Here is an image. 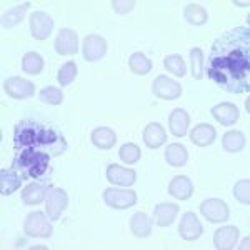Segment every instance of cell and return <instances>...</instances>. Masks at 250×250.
Returning <instances> with one entry per match:
<instances>
[{
    "label": "cell",
    "instance_id": "obj_1",
    "mask_svg": "<svg viewBox=\"0 0 250 250\" xmlns=\"http://www.w3.org/2000/svg\"><path fill=\"white\" fill-rule=\"evenodd\" d=\"M15 157L12 167L22 179L45 180L52 170V159L65 154L67 140L62 132L47 124L22 120L14 130Z\"/></svg>",
    "mask_w": 250,
    "mask_h": 250
},
{
    "label": "cell",
    "instance_id": "obj_2",
    "mask_svg": "<svg viewBox=\"0 0 250 250\" xmlns=\"http://www.w3.org/2000/svg\"><path fill=\"white\" fill-rule=\"evenodd\" d=\"M207 77L229 94H247L250 90V30L235 27L213 42L204 63Z\"/></svg>",
    "mask_w": 250,
    "mask_h": 250
},
{
    "label": "cell",
    "instance_id": "obj_3",
    "mask_svg": "<svg viewBox=\"0 0 250 250\" xmlns=\"http://www.w3.org/2000/svg\"><path fill=\"white\" fill-rule=\"evenodd\" d=\"M23 230L29 237H50L52 232H54V227H52L50 220L45 217V213L42 212H32L25 220V225H23Z\"/></svg>",
    "mask_w": 250,
    "mask_h": 250
},
{
    "label": "cell",
    "instance_id": "obj_4",
    "mask_svg": "<svg viewBox=\"0 0 250 250\" xmlns=\"http://www.w3.org/2000/svg\"><path fill=\"white\" fill-rule=\"evenodd\" d=\"M104 200L112 208H128L137 202V195L134 190H127V188H107L104 192Z\"/></svg>",
    "mask_w": 250,
    "mask_h": 250
},
{
    "label": "cell",
    "instance_id": "obj_5",
    "mask_svg": "<svg viewBox=\"0 0 250 250\" xmlns=\"http://www.w3.org/2000/svg\"><path fill=\"white\" fill-rule=\"evenodd\" d=\"M152 92H154L159 99L175 100L182 94V87H180V83L175 82V80L165 77V75H160V77H157L154 80V83H152Z\"/></svg>",
    "mask_w": 250,
    "mask_h": 250
},
{
    "label": "cell",
    "instance_id": "obj_6",
    "mask_svg": "<svg viewBox=\"0 0 250 250\" xmlns=\"http://www.w3.org/2000/svg\"><path fill=\"white\" fill-rule=\"evenodd\" d=\"M68 195L63 188H50L47 195V215L52 220H59L62 212L67 208Z\"/></svg>",
    "mask_w": 250,
    "mask_h": 250
},
{
    "label": "cell",
    "instance_id": "obj_7",
    "mask_svg": "<svg viewBox=\"0 0 250 250\" xmlns=\"http://www.w3.org/2000/svg\"><path fill=\"white\" fill-rule=\"evenodd\" d=\"M200 212L202 215L212 224H217V222H225L229 219V207L224 200L219 199H207L205 202L200 205Z\"/></svg>",
    "mask_w": 250,
    "mask_h": 250
},
{
    "label": "cell",
    "instance_id": "obj_8",
    "mask_svg": "<svg viewBox=\"0 0 250 250\" xmlns=\"http://www.w3.org/2000/svg\"><path fill=\"white\" fill-rule=\"evenodd\" d=\"M3 88H5V92L12 97V99H17V100L29 99V97L34 95V92H35L34 83L25 79H22V77L7 79L5 82H3Z\"/></svg>",
    "mask_w": 250,
    "mask_h": 250
},
{
    "label": "cell",
    "instance_id": "obj_9",
    "mask_svg": "<svg viewBox=\"0 0 250 250\" xmlns=\"http://www.w3.org/2000/svg\"><path fill=\"white\" fill-rule=\"evenodd\" d=\"M54 29V20L45 12H34L30 17V32L32 37L37 40H45L52 34Z\"/></svg>",
    "mask_w": 250,
    "mask_h": 250
},
{
    "label": "cell",
    "instance_id": "obj_10",
    "mask_svg": "<svg viewBox=\"0 0 250 250\" xmlns=\"http://www.w3.org/2000/svg\"><path fill=\"white\" fill-rule=\"evenodd\" d=\"M107 54V42L100 35H88L83 40V59L87 62H99Z\"/></svg>",
    "mask_w": 250,
    "mask_h": 250
},
{
    "label": "cell",
    "instance_id": "obj_11",
    "mask_svg": "<svg viewBox=\"0 0 250 250\" xmlns=\"http://www.w3.org/2000/svg\"><path fill=\"white\" fill-rule=\"evenodd\" d=\"M54 48L59 55H74L79 50V39L77 34L70 29H62L55 39Z\"/></svg>",
    "mask_w": 250,
    "mask_h": 250
},
{
    "label": "cell",
    "instance_id": "obj_12",
    "mask_svg": "<svg viewBox=\"0 0 250 250\" xmlns=\"http://www.w3.org/2000/svg\"><path fill=\"white\" fill-rule=\"evenodd\" d=\"M202 225H200L199 219H197L195 213L187 212L184 213L182 222L179 225V233L184 240H197L202 235Z\"/></svg>",
    "mask_w": 250,
    "mask_h": 250
},
{
    "label": "cell",
    "instance_id": "obj_13",
    "mask_svg": "<svg viewBox=\"0 0 250 250\" xmlns=\"http://www.w3.org/2000/svg\"><path fill=\"white\" fill-rule=\"evenodd\" d=\"M135 177H137L135 170H132V168H124L115 164L108 165V168H107V180L115 185L130 187V185L135 184Z\"/></svg>",
    "mask_w": 250,
    "mask_h": 250
},
{
    "label": "cell",
    "instance_id": "obj_14",
    "mask_svg": "<svg viewBox=\"0 0 250 250\" xmlns=\"http://www.w3.org/2000/svg\"><path fill=\"white\" fill-rule=\"evenodd\" d=\"M239 239V229L237 227H222L213 235V245L217 250H232Z\"/></svg>",
    "mask_w": 250,
    "mask_h": 250
},
{
    "label": "cell",
    "instance_id": "obj_15",
    "mask_svg": "<svg viewBox=\"0 0 250 250\" xmlns=\"http://www.w3.org/2000/svg\"><path fill=\"white\" fill-rule=\"evenodd\" d=\"M50 185H43L40 182H32L23 188L22 192V200L27 205H37L47 199L48 190H50Z\"/></svg>",
    "mask_w": 250,
    "mask_h": 250
},
{
    "label": "cell",
    "instance_id": "obj_16",
    "mask_svg": "<svg viewBox=\"0 0 250 250\" xmlns=\"http://www.w3.org/2000/svg\"><path fill=\"white\" fill-rule=\"evenodd\" d=\"M22 185V175L12 168H2L0 172V193L2 195H12Z\"/></svg>",
    "mask_w": 250,
    "mask_h": 250
},
{
    "label": "cell",
    "instance_id": "obj_17",
    "mask_svg": "<svg viewBox=\"0 0 250 250\" xmlns=\"http://www.w3.org/2000/svg\"><path fill=\"white\" fill-rule=\"evenodd\" d=\"M167 140V134H165L164 127L157 122H152L145 127L144 130V142L148 148H159L162 147Z\"/></svg>",
    "mask_w": 250,
    "mask_h": 250
},
{
    "label": "cell",
    "instance_id": "obj_18",
    "mask_svg": "<svg viewBox=\"0 0 250 250\" xmlns=\"http://www.w3.org/2000/svg\"><path fill=\"white\" fill-rule=\"evenodd\" d=\"M168 193L172 197L179 200H187L192 197L193 193V185H192V180L185 175H179L172 180L170 185H168Z\"/></svg>",
    "mask_w": 250,
    "mask_h": 250
},
{
    "label": "cell",
    "instance_id": "obj_19",
    "mask_svg": "<svg viewBox=\"0 0 250 250\" xmlns=\"http://www.w3.org/2000/svg\"><path fill=\"white\" fill-rule=\"evenodd\" d=\"M212 115L222 125H233L237 122V119H239V108L227 102L219 104V105L212 107Z\"/></svg>",
    "mask_w": 250,
    "mask_h": 250
},
{
    "label": "cell",
    "instance_id": "obj_20",
    "mask_svg": "<svg viewBox=\"0 0 250 250\" xmlns=\"http://www.w3.org/2000/svg\"><path fill=\"white\" fill-rule=\"evenodd\" d=\"M188 122H190V119H188V114L184 108H175L168 117V127H170V132L175 137H184L187 134Z\"/></svg>",
    "mask_w": 250,
    "mask_h": 250
},
{
    "label": "cell",
    "instance_id": "obj_21",
    "mask_svg": "<svg viewBox=\"0 0 250 250\" xmlns=\"http://www.w3.org/2000/svg\"><path fill=\"white\" fill-rule=\"evenodd\" d=\"M215 128L212 127V125L208 124H199L195 125V127L192 128L190 132V139L192 142L195 145H199V147H207V145L213 144V140H215Z\"/></svg>",
    "mask_w": 250,
    "mask_h": 250
},
{
    "label": "cell",
    "instance_id": "obj_22",
    "mask_svg": "<svg viewBox=\"0 0 250 250\" xmlns=\"http://www.w3.org/2000/svg\"><path fill=\"white\" fill-rule=\"evenodd\" d=\"M179 213V205L175 204H160L154 210V222L159 227H168L175 220Z\"/></svg>",
    "mask_w": 250,
    "mask_h": 250
},
{
    "label": "cell",
    "instance_id": "obj_23",
    "mask_svg": "<svg viewBox=\"0 0 250 250\" xmlns=\"http://www.w3.org/2000/svg\"><path fill=\"white\" fill-rule=\"evenodd\" d=\"M92 142H94L95 147L107 150V148H112L115 145L117 135H115V132L112 130V128L99 127V128H95V130L92 132Z\"/></svg>",
    "mask_w": 250,
    "mask_h": 250
},
{
    "label": "cell",
    "instance_id": "obj_24",
    "mask_svg": "<svg viewBox=\"0 0 250 250\" xmlns=\"http://www.w3.org/2000/svg\"><path fill=\"white\" fill-rule=\"evenodd\" d=\"M165 160H167L168 165H172V167H184L188 160V154L184 145L170 144L165 148Z\"/></svg>",
    "mask_w": 250,
    "mask_h": 250
},
{
    "label": "cell",
    "instance_id": "obj_25",
    "mask_svg": "<svg viewBox=\"0 0 250 250\" xmlns=\"http://www.w3.org/2000/svg\"><path fill=\"white\" fill-rule=\"evenodd\" d=\"M130 229L135 237H148L152 232V220L144 212H137L130 220Z\"/></svg>",
    "mask_w": 250,
    "mask_h": 250
},
{
    "label": "cell",
    "instance_id": "obj_26",
    "mask_svg": "<svg viewBox=\"0 0 250 250\" xmlns=\"http://www.w3.org/2000/svg\"><path fill=\"white\" fill-rule=\"evenodd\" d=\"M222 145L227 152H232V154H237V152H242L245 147V135L239 130H232L227 132L222 139Z\"/></svg>",
    "mask_w": 250,
    "mask_h": 250
},
{
    "label": "cell",
    "instance_id": "obj_27",
    "mask_svg": "<svg viewBox=\"0 0 250 250\" xmlns=\"http://www.w3.org/2000/svg\"><path fill=\"white\" fill-rule=\"evenodd\" d=\"M184 15L187 19V22H190L192 25H204L208 20L207 10L202 5H199V3H188L184 10Z\"/></svg>",
    "mask_w": 250,
    "mask_h": 250
},
{
    "label": "cell",
    "instance_id": "obj_28",
    "mask_svg": "<svg viewBox=\"0 0 250 250\" xmlns=\"http://www.w3.org/2000/svg\"><path fill=\"white\" fill-rule=\"evenodd\" d=\"M22 68L29 75H39L43 68V59L37 52H27L22 59Z\"/></svg>",
    "mask_w": 250,
    "mask_h": 250
},
{
    "label": "cell",
    "instance_id": "obj_29",
    "mask_svg": "<svg viewBox=\"0 0 250 250\" xmlns=\"http://www.w3.org/2000/svg\"><path fill=\"white\" fill-rule=\"evenodd\" d=\"M27 9H29V3H22L19 7H14L9 12H5L2 17V25L3 29H12L14 25H17L23 20V15H25Z\"/></svg>",
    "mask_w": 250,
    "mask_h": 250
},
{
    "label": "cell",
    "instance_id": "obj_30",
    "mask_svg": "<svg viewBox=\"0 0 250 250\" xmlns=\"http://www.w3.org/2000/svg\"><path fill=\"white\" fill-rule=\"evenodd\" d=\"M128 65H130L132 72L137 75H147L152 70V62L148 60L142 52H135L132 54L130 60H128Z\"/></svg>",
    "mask_w": 250,
    "mask_h": 250
},
{
    "label": "cell",
    "instance_id": "obj_31",
    "mask_svg": "<svg viewBox=\"0 0 250 250\" xmlns=\"http://www.w3.org/2000/svg\"><path fill=\"white\" fill-rule=\"evenodd\" d=\"M204 52L202 48H192L190 50V67H192V77L200 80L204 77Z\"/></svg>",
    "mask_w": 250,
    "mask_h": 250
},
{
    "label": "cell",
    "instance_id": "obj_32",
    "mask_svg": "<svg viewBox=\"0 0 250 250\" xmlns=\"http://www.w3.org/2000/svg\"><path fill=\"white\" fill-rule=\"evenodd\" d=\"M164 67L167 68L170 74L177 75V77H184L187 74V67H185V62L180 55H168L164 60Z\"/></svg>",
    "mask_w": 250,
    "mask_h": 250
},
{
    "label": "cell",
    "instance_id": "obj_33",
    "mask_svg": "<svg viewBox=\"0 0 250 250\" xmlns=\"http://www.w3.org/2000/svg\"><path fill=\"white\" fill-rule=\"evenodd\" d=\"M39 99H40V102L48 104V105H60L63 100V94H62V90H59V88H55V87H47V88H43V90H40Z\"/></svg>",
    "mask_w": 250,
    "mask_h": 250
},
{
    "label": "cell",
    "instance_id": "obj_34",
    "mask_svg": "<svg viewBox=\"0 0 250 250\" xmlns=\"http://www.w3.org/2000/svg\"><path fill=\"white\" fill-rule=\"evenodd\" d=\"M75 77H77V65L75 62H67L60 67L59 74H57V79H59V83L60 85H68Z\"/></svg>",
    "mask_w": 250,
    "mask_h": 250
},
{
    "label": "cell",
    "instance_id": "obj_35",
    "mask_svg": "<svg viewBox=\"0 0 250 250\" xmlns=\"http://www.w3.org/2000/svg\"><path fill=\"white\" fill-rule=\"evenodd\" d=\"M120 159L124 160L125 164H135L137 160L140 159V155H142V152H140V148L137 147L135 144H125L120 147Z\"/></svg>",
    "mask_w": 250,
    "mask_h": 250
},
{
    "label": "cell",
    "instance_id": "obj_36",
    "mask_svg": "<svg viewBox=\"0 0 250 250\" xmlns=\"http://www.w3.org/2000/svg\"><path fill=\"white\" fill-rule=\"evenodd\" d=\"M250 182L247 179L245 180H240V182L235 184V187H233V195H235V199L239 200V202L249 205L250 204Z\"/></svg>",
    "mask_w": 250,
    "mask_h": 250
},
{
    "label": "cell",
    "instance_id": "obj_37",
    "mask_svg": "<svg viewBox=\"0 0 250 250\" xmlns=\"http://www.w3.org/2000/svg\"><path fill=\"white\" fill-rule=\"evenodd\" d=\"M134 5H135V0H127V2L114 0V2H112V7H114L115 12H119V14H127V12H130L134 9Z\"/></svg>",
    "mask_w": 250,
    "mask_h": 250
},
{
    "label": "cell",
    "instance_id": "obj_38",
    "mask_svg": "<svg viewBox=\"0 0 250 250\" xmlns=\"http://www.w3.org/2000/svg\"><path fill=\"white\" fill-rule=\"evenodd\" d=\"M247 244H249V239L244 242V245H242V249H249V245H247Z\"/></svg>",
    "mask_w": 250,
    "mask_h": 250
}]
</instances>
